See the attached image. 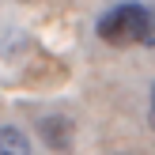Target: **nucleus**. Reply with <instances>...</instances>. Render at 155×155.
<instances>
[{
    "label": "nucleus",
    "instance_id": "obj_1",
    "mask_svg": "<svg viewBox=\"0 0 155 155\" xmlns=\"http://www.w3.org/2000/svg\"><path fill=\"white\" fill-rule=\"evenodd\" d=\"M140 30H144V4H114L110 12L98 19V38L110 45H133L140 42Z\"/></svg>",
    "mask_w": 155,
    "mask_h": 155
},
{
    "label": "nucleus",
    "instance_id": "obj_2",
    "mask_svg": "<svg viewBox=\"0 0 155 155\" xmlns=\"http://www.w3.org/2000/svg\"><path fill=\"white\" fill-rule=\"evenodd\" d=\"M42 136L49 140V148H57V151H68V148H72V125H68L64 117L42 121Z\"/></svg>",
    "mask_w": 155,
    "mask_h": 155
},
{
    "label": "nucleus",
    "instance_id": "obj_3",
    "mask_svg": "<svg viewBox=\"0 0 155 155\" xmlns=\"http://www.w3.org/2000/svg\"><path fill=\"white\" fill-rule=\"evenodd\" d=\"M0 155H30V144H27V136H23L19 129L4 125V129H0Z\"/></svg>",
    "mask_w": 155,
    "mask_h": 155
},
{
    "label": "nucleus",
    "instance_id": "obj_4",
    "mask_svg": "<svg viewBox=\"0 0 155 155\" xmlns=\"http://www.w3.org/2000/svg\"><path fill=\"white\" fill-rule=\"evenodd\" d=\"M140 45L155 49V8H144V30H140Z\"/></svg>",
    "mask_w": 155,
    "mask_h": 155
},
{
    "label": "nucleus",
    "instance_id": "obj_5",
    "mask_svg": "<svg viewBox=\"0 0 155 155\" xmlns=\"http://www.w3.org/2000/svg\"><path fill=\"white\" fill-rule=\"evenodd\" d=\"M151 125H155V95H151Z\"/></svg>",
    "mask_w": 155,
    "mask_h": 155
}]
</instances>
